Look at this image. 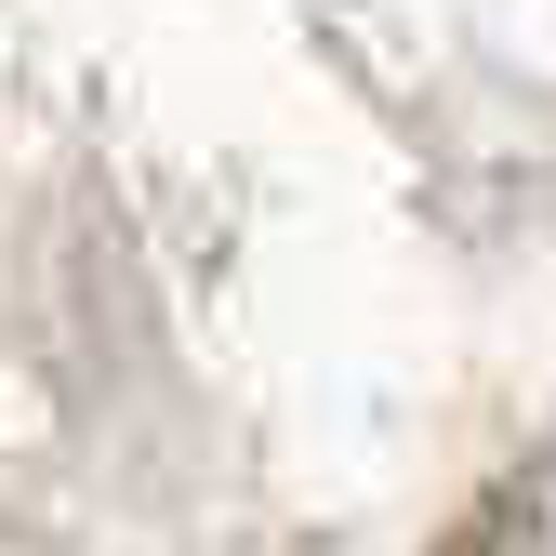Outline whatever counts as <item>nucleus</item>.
Masks as SVG:
<instances>
[{"label": "nucleus", "mask_w": 556, "mask_h": 556, "mask_svg": "<svg viewBox=\"0 0 556 556\" xmlns=\"http://www.w3.org/2000/svg\"><path fill=\"white\" fill-rule=\"evenodd\" d=\"M438 556H556V451H530L517 477H491V491L451 517Z\"/></svg>", "instance_id": "1"}]
</instances>
